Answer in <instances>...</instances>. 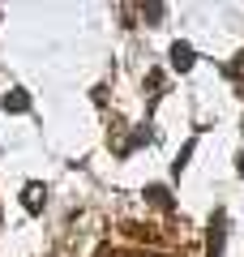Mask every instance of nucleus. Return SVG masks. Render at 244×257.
<instances>
[{"label":"nucleus","mask_w":244,"mask_h":257,"mask_svg":"<svg viewBox=\"0 0 244 257\" xmlns=\"http://www.w3.org/2000/svg\"><path fill=\"white\" fill-rule=\"evenodd\" d=\"M172 69H180V73H189V69H193V47L189 43H176L172 47Z\"/></svg>","instance_id":"f257e3e1"},{"label":"nucleus","mask_w":244,"mask_h":257,"mask_svg":"<svg viewBox=\"0 0 244 257\" xmlns=\"http://www.w3.org/2000/svg\"><path fill=\"white\" fill-rule=\"evenodd\" d=\"M223 227H227V219L218 214L214 227H210V257H223Z\"/></svg>","instance_id":"f03ea898"},{"label":"nucleus","mask_w":244,"mask_h":257,"mask_svg":"<svg viewBox=\"0 0 244 257\" xmlns=\"http://www.w3.org/2000/svg\"><path fill=\"white\" fill-rule=\"evenodd\" d=\"M5 107H9V111H26V107H30V99H26V90H13L9 99H5Z\"/></svg>","instance_id":"7ed1b4c3"},{"label":"nucleus","mask_w":244,"mask_h":257,"mask_svg":"<svg viewBox=\"0 0 244 257\" xmlns=\"http://www.w3.org/2000/svg\"><path fill=\"white\" fill-rule=\"evenodd\" d=\"M26 206H30V210H39V184H30V189H26Z\"/></svg>","instance_id":"20e7f679"},{"label":"nucleus","mask_w":244,"mask_h":257,"mask_svg":"<svg viewBox=\"0 0 244 257\" xmlns=\"http://www.w3.org/2000/svg\"><path fill=\"white\" fill-rule=\"evenodd\" d=\"M235 172L244 176V150H240V155H235Z\"/></svg>","instance_id":"39448f33"}]
</instances>
